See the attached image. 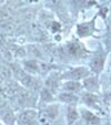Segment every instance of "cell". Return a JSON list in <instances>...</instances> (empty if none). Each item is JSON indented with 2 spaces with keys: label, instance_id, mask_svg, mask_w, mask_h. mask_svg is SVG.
<instances>
[{
  "label": "cell",
  "instance_id": "obj_3",
  "mask_svg": "<svg viewBox=\"0 0 111 125\" xmlns=\"http://www.w3.org/2000/svg\"><path fill=\"white\" fill-rule=\"evenodd\" d=\"M87 74H88V71L86 69L78 68V69H74V70H71L68 74V78L72 79V80H78V79L86 76Z\"/></svg>",
  "mask_w": 111,
  "mask_h": 125
},
{
  "label": "cell",
  "instance_id": "obj_9",
  "mask_svg": "<svg viewBox=\"0 0 111 125\" xmlns=\"http://www.w3.org/2000/svg\"><path fill=\"white\" fill-rule=\"evenodd\" d=\"M110 48H111V42H110Z\"/></svg>",
  "mask_w": 111,
  "mask_h": 125
},
{
  "label": "cell",
  "instance_id": "obj_1",
  "mask_svg": "<svg viewBox=\"0 0 111 125\" xmlns=\"http://www.w3.org/2000/svg\"><path fill=\"white\" fill-rule=\"evenodd\" d=\"M37 117V112L29 110L25 111L18 118V124L19 125H35V120Z\"/></svg>",
  "mask_w": 111,
  "mask_h": 125
},
{
  "label": "cell",
  "instance_id": "obj_5",
  "mask_svg": "<svg viewBox=\"0 0 111 125\" xmlns=\"http://www.w3.org/2000/svg\"><path fill=\"white\" fill-rule=\"evenodd\" d=\"M67 117H68V122L69 124H72L77 121L78 118V112H77L76 109H73V107H69L68 109V112H67Z\"/></svg>",
  "mask_w": 111,
  "mask_h": 125
},
{
  "label": "cell",
  "instance_id": "obj_6",
  "mask_svg": "<svg viewBox=\"0 0 111 125\" xmlns=\"http://www.w3.org/2000/svg\"><path fill=\"white\" fill-rule=\"evenodd\" d=\"M60 99L62 100L63 102H68V103H77L78 101V97L74 96L73 94L71 93H64V94H61L60 95Z\"/></svg>",
  "mask_w": 111,
  "mask_h": 125
},
{
  "label": "cell",
  "instance_id": "obj_7",
  "mask_svg": "<svg viewBox=\"0 0 111 125\" xmlns=\"http://www.w3.org/2000/svg\"><path fill=\"white\" fill-rule=\"evenodd\" d=\"M82 114H83V116H85V120L86 121H88L89 123H92V124H95V123H98V117L97 116H95L92 113H90V112H88V111H86V112H82Z\"/></svg>",
  "mask_w": 111,
  "mask_h": 125
},
{
  "label": "cell",
  "instance_id": "obj_2",
  "mask_svg": "<svg viewBox=\"0 0 111 125\" xmlns=\"http://www.w3.org/2000/svg\"><path fill=\"white\" fill-rule=\"evenodd\" d=\"M103 64H104V55L101 53L93 55V58L90 61V68L92 71H95L96 73H100L101 70L103 69Z\"/></svg>",
  "mask_w": 111,
  "mask_h": 125
},
{
  "label": "cell",
  "instance_id": "obj_8",
  "mask_svg": "<svg viewBox=\"0 0 111 125\" xmlns=\"http://www.w3.org/2000/svg\"><path fill=\"white\" fill-rule=\"evenodd\" d=\"M64 87L68 91H78L81 87V85L78 82H68L67 84H64Z\"/></svg>",
  "mask_w": 111,
  "mask_h": 125
},
{
  "label": "cell",
  "instance_id": "obj_4",
  "mask_svg": "<svg viewBox=\"0 0 111 125\" xmlns=\"http://www.w3.org/2000/svg\"><path fill=\"white\" fill-rule=\"evenodd\" d=\"M92 22L90 23H82V24H79L78 26V34L80 37H87V35L91 34L92 32V27H91Z\"/></svg>",
  "mask_w": 111,
  "mask_h": 125
}]
</instances>
